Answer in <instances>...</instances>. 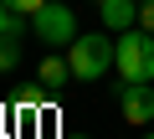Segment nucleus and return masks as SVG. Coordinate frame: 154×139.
I'll use <instances>...</instances> for the list:
<instances>
[{
	"label": "nucleus",
	"instance_id": "6",
	"mask_svg": "<svg viewBox=\"0 0 154 139\" xmlns=\"http://www.w3.org/2000/svg\"><path fill=\"white\" fill-rule=\"evenodd\" d=\"M67 83H72V62H67V57H41V72H36V88L57 93V88H67Z\"/></svg>",
	"mask_w": 154,
	"mask_h": 139
},
{
	"label": "nucleus",
	"instance_id": "2",
	"mask_svg": "<svg viewBox=\"0 0 154 139\" xmlns=\"http://www.w3.org/2000/svg\"><path fill=\"white\" fill-rule=\"evenodd\" d=\"M113 52H118V41H113V36H103V31H88V36H77V41L67 46L72 77H77V83H98L108 67H113Z\"/></svg>",
	"mask_w": 154,
	"mask_h": 139
},
{
	"label": "nucleus",
	"instance_id": "10",
	"mask_svg": "<svg viewBox=\"0 0 154 139\" xmlns=\"http://www.w3.org/2000/svg\"><path fill=\"white\" fill-rule=\"evenodd\" d=\"M139 26L154 31V0H139Z\"/></svg>",
	"mask_w": 154,
	"mask_h": 139
},
{
	"label": "nucleus",
	"instance_id": "12",
	"mask_svg": "<svg viewBox=\"0 0 154 139\" xmlns=\"http://www.w3.org/2000/svg\"><path fill=\"white\" fill-rule=\"evenodd\" d=\"M144 139H154V134H144Z\"/></svg>",
	"mask_w": 154,
	"mask_h": 139
},
{
	"label": "nucleus",
	"instance_id": "11",
	"mask_svg": "<svg viewBox=\"0 0 154 139\" xmlns=\"http://www.w3.org/2000/svg\"><path fill=\"white\" fill-rule=\"evenodd\" d=\"M72 139H88V134H72Z\"/></svg>",
	"mask_w": 154,
	"mask_h": 139
},
{
	"label": "nucleus",
	"instance_id": "1",
	"mask_svg": "<svg viewBox=\"0 0 154 139\" xmlns=\"http://www.w3.org/2000/svg\"><path fill=\"white\" fill-rule=\"evenodd\" d=\"M113 67H118V83H154V31H144V26L118 31Z\"/></svg>",
	"mask_w": 154,
	"mask_h": 139
},
{
	"label": "nucleus",
	"instance_id": "3",
	"mask_svg": "<svg viewBox=\"0 0 154 139\" xmlns=\"http://www.w3.org/2000/svg\"><path fill=\"white\" fill-rule=\"evenodd\" d=\"M31 26H36V36H41V46H72L77 41V16H72V5H46L31 16Z\"/></svg>",
	"mask_w": 154,
	"mask_h": 139
},
{
	"label": "nucleus",
	"instance_id": "9",
	"mask_svg": "<svg viewBox=\"0 0 154 139\" xmlns=\"http://www.w3.org/2000/svg\"><path fill=\"white\" fill-rule=\"evenodd\" d=\"M5 5H11V11H21V16H36L46 0H5Z\"/></svg>",
	"mask_w": 154,
	"mask_h": 139
},
{
	"label": "nucleus",
	"instance_id": "8",
	"mask_svg": "<svg viewBox=\"0 0 154 139\" xmlns=\"http://www.w3.org/2000/svg\"><path fill=\"white\" fill-rule=\"evenodd\" d=\"M16 31H21V11H11L0 0V36H16Z\"/></svg>",
	"mask_w": 154,
	"mask_h": 139
},
{
	"label": "nucleus",
	"instance_id": "5",
	"mask_svg": "<svg viewBox=\"0 0 154 139\" xmlns=\"http://www.w3.org/2000/svg\"><path fill=\"white\" fill-rule=\"evenodd\" d=\"M98 16L108 31H128L139 26V0H98Z\"/></svg>",
	"mask_w": 154,
	"mask_h": 139
},
{
	"label": "nucleus",
	"instance_id": "4",
	"mask_svg": "<svg viewBox=\"0 0 154 139\" xmlns=\"http://www.w3.org/2000/svg\"><path fill=\"white\" fill-rule=\"evenodd\" d=\"M118 108H123V118L134 129H144L154 118V88L149 83H118Z\"/></svg>",
	"mask_w": 154,
	"mask_h": 139
},
{
	"label": "nucleus",
	"instance_id": "7",
	"mask_svg": "<svg viewBox=\"0 0 154 139\" xmlns=\"http://www.w3.org/2000/svg\"><path fill=\"white\" fill-rule=\"evenodd\" d=\"M16 62H21V46H16V36H0V72H11Z\"/></svg>",
	"mask_w": 154,
	"mask_h": 139
}]
</instances>
